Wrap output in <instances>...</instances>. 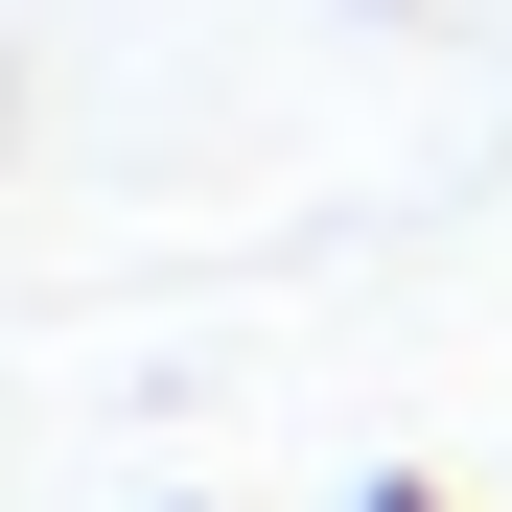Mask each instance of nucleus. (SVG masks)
Masks as SVG:
<instances>
[{
    "label": "nucleus",
    "instance_id": "nucleus-1",
    "mask_svg": "<svg viewBox=\"0 0 512 512\" xmlns=\"http://www.w3.org/2000/svg\"><path fill=\"white\" fill-rule=\"evenodd\" d=\"M350 512H466V489H443V466H373V489H350Z\"/></svg>",
    "mask_w": 512,
    "mask_h": 512
}]
</instances>
